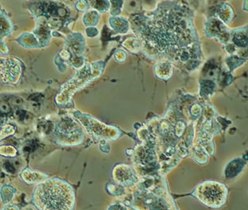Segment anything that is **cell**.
Wrapping results in <instances>:
<instances>
[{
    "label": "cell",
    "mask_w": 248,
    "mask_h": 210,
    "mask_svg": "<svg viewBox=\"0 0 248 210\" xmlns=\"http://www.w3.org/2000/svg\"><path fill=\"white\" fill-rule=\"evenodd\" d=\"M33 198L39 210H73L75 203L73 189L59 178H50L37 185Z\"/></svg>",
    "instance_id": "cell-1"
},
{
    "label": "cell",
    "mask_w": 248,
    "mask_h": 210,
    "mask_svg": "<svg viewBox=\"0 0 248 210\" xmlns=\"http://www.w3.org/2000/svg\"><path fill=\"white\" fill-rule=\"evenodd\" d=\"M194 195L205 205L211 208H220L226 202L228 190L220 183L206 182L198 186Z\"/></svg>",
    "instance_id": "cell-2"
},
{
    "label": "cell",
    "mask_w": 248,
    "mask_h": 210,
    "mask_svg": "<svg viewBox=\"0 0 248 210\" xmlns=\"http://www.w3.org/2000/svg\"><path fill=\"white\" fill-rule=\"evenodd\" d=\"M19 70L16 61L11 58L0 59V81L10 82Z\"/></svg>",
    "instance_id": "cell-3"
}]
</instances>
